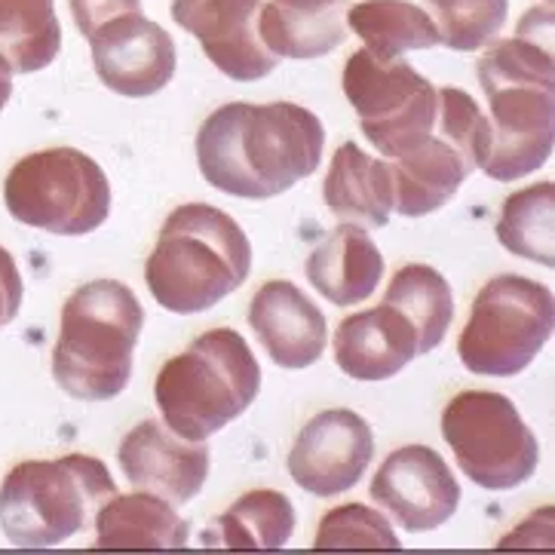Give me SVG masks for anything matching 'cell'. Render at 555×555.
I'll return each mask as SVG.
<instances>
[{"instance_id": "cell-1", "label": "cell", "mask_w": 555, "mask_h": 555, "mask_svg": "<svg viewBox=\"0 0 555 555\" xmlns=\"http://www.w3.org/2000/svg\"><path fill=\"white\" fill-rule=\"evenodd\" d=\"M325 129L313 111L292 102H231L197 132L203 179L221 194L268 199L310 179L323 160Z\"/></svg>"}, {"instance_id": "cell-2", "label": "cell", "mask_w": 555, "mask_h": 555, "mask_svg": "<svg viewBox=\"0 0 555 555\" xmlns=\"http://www.w3.org/2000/svg\"><path fill=\"white\" fill-rule=\"evenodd\" d=\"M553 53L538 40H498L476 65L491 105V154L482 172L494 181H519L553 154Z\"/></svg>"}, {"instance_id": "cell-3", "label": "cell", "mask_w": 555, "mask_h": 555, "mask_svg": "<svg viewBox=\"0 0 555 555\" xmlns=\"http://www.w3.org/2000/svg\"><path fill=\"white\" fill-rule=\"evenodd\" d=\"M251 243L224 209L209 203L179 206L163 221L147 255L144 283L169 313H203L249 280Z\"/></svg>"}, {"instance_id": "cell-4", "label": "cell", "mask_w": 555, "mask_h": 555, "mask_svg": "<svg viewBox=\"0 0 555 555\" xmlns=\"http://www.w3.org/2000/svg\"><path fill=\"white\" fill-rule=\"evenodd\" d=\"M144 307L135 292L117 280H92L62 307L53 350L55 384L80 402L120 396L132 377Z\"/></svg>"}, {"instance_id": "cell-5", "label": "cell", "mask_w": 555, "mask_h": 555, "mask_svg": "<svg viewBox=\"0 0 555 555\" xmlns=\"http://www.w3.org/2000/svg\"><path fill=\"white\" fill-rule=\"evenodd\" d=\"M258 390L261 365L246 338L233 328H212L163 365L154 399L169 430L203 442L249 412Z\"/></svg>"}, {"instance_id": "cell-6", "label": "cell", "mask_w": 555, "mask_h": 555, "mask_svg": "<svg viewBox=\"0 0 555 555\" xmlns=\"http://www.w3.org/2000/svg\"><path fill=\"white\" fill-rule=\"evenodd\" d=\"M117 494L108 466L90 454L22 461L0 485V528L13 546H59L92 525Z\"/></svg>"}, {"instance_id": "cell-7", "label": "cell", "mask_w": 555, "mask_h": 555, "mask_svg": "<svg viewBox=\"0 0 555 555\" xmlns=\"http://www.w3.org/2000/svg\"><path fill=\"white\" fill-rule=\"evenodd\" d=\"M7 212L37 231L87 236L111 216V181L90 154L77 147L35 151L3 181Z\"/></svg>"}, {"instance_id": "cell-8", "label": "cell", "mask_w": 555, "mask_h": 555, "mask_svg": "<svg viewBox=\"0 0 555 555\" xmlns=\"http://www.w3.org/2000/svg\"><path fill=\"white\" fill-rule=\"evenodd\" d=\"M553 320L550 288L519 273H501L476 295L457 338V357L473 375H519L546 347Z\"/></svg>"}, {"instance_id": "cell-9", "label": "cell", "mask_w": 555, "mask_h": 555, "mask_svg": "<svg viewBox=\"0 0 555 555\" xmlns=\"http://www.w3.org/2000/svg\"><path fill=\"white\" fill-rule=\"evenodd\" d=\"M442 439L464 476L485 491H513L540 464V442L509 396L464 390L442 412Z\"/></svg>"}, {"instance_id": "cell-10", "label": "cell", "mask_w": 555, "mask_h": 555, "mask_svg": "<svg viewBox=\"0 0 555 555\" xmlns=\"http://www.w3.org/2000/svg\"><path fill=\"white\" fill-rule=\"evenodd\" d=\"M344 95L357 111L362 135L387 160L402 157L436 129L439 90L402 59L357 50L344 65Z\"/></svg>"}, {"instance_id": "cell-11", "label": "cell", "mask_w": 555, "mask_h": 555, "mask_svg": "<svg viewBox=\"0 0 555 555\" xmlns=\"http://www.w3.org/2000/svg\"><path fill=\"white\" fill-rule=\"evenodd\" d=\"M375 457V433L362 414L328 409L310 417L288 451V476L317 498H335L362 482Z\"/></svg>"}, {"instance_id": "cell-12", "label": "cell", "mask_w": 555, "mask_h": 555, "mask_svg": "<svg viewBox=\"0 0 555 555\" xmlns=\"http://www.w3.org/2000/svg\"><path fill=\"white\" fill-rule=\"evenodd\" d=\"M372 501L387 509L399 528L424 534L457 513L461 485L436 448L402 446L377 466Z\"/></svg>"}, {"instance_id": "cell-13", "label": "cell", "mask_w": 555, "mask_h": 555, "mask_svg": "<svg viewBox=\"0 0 555 555\" xmlns=\"http://www.w3.org/2000/svg\"><path fill=\"white\" fill-rule=\"evenodd\" d=\"M87 40L99 80L126 99H144L166 90L179 68L176 40L142 10L111 18Z\"/></svg>"}, {"instance_id": "cell-14", "label": "cell", "mask_w": 555, "mask_h": 555, "mask_svg": "<svg viewBox=\"0 0 555 555\" xmlns=\"http://www.w3.org/2000/svg\"><path fill=\"white\" fill-rule=\"evenodd\" d=\"M261 0H172V18L194 35L218 72L240 83L261 80L276 68V55L258 37Z\"/></svg>"}, {"instance_id": "cell-15", "label": "cell", "mask_w": 555, "mask_h": 555, "mask_svg": "<svg viewBox=\"0 0 555 555\" xmlns=\"http://www.w3.org/2000/svg\"><path fill=\"white\" fill-rule=\"evenodd\" d=\"M120 469L139 491H151L172 506L191 503L209 479V446L181 439L163 421H142L117 448Z\"/></svg>"}, {"instance_id": "cell-16", "label": "cell", "mask_w": 555, "mask_h": 555, "mask_svg": "<svg viewBox=\"0 0 555 555\" xmlns=\"http://www.w3.org/2000/svg\"><path fill=\"white\" fill-rule=\"evenodd\" d=\"M249 325L280 369H310L320 362L328 338L325 313L288 280H270L255 292Z\"/></svg>"}, {"instance_id": "cell-17", "label": "cell", "mask_w": 555, "mask_h": 555, "mask_svg": "<svg viewBox=\"0 0 555 555\" xmlns=\"http://www.w3.org/2000/svg\"><path fill=\"white\" fill-rule=\"evenodd\" d=\"M417 357V338L412 323L380 305L347 317L335 332V362L353 380H387L399 375Z\"/></svg>"}, {"instance_id": "cell-18", "label": "cell", "mask_w": 555, "mask_h": 555, "mask_svg": "<svg viewBox=\"0 0 555 555\" xmlns=\"http://www.w3.org/2000/svg\"><path fill=\"white\" fill-rule=\"evenodd\" d=\"M390 172H393V209L405 218H421L442 209L461 191V184L476 172V163L439 129H433L424 142L396 157Z\"/></svg>"}, {"instance_id": "cell-19", "label": "cell", "mask_w": 555, "mask_h": 555, "mask_svg": "<svg viewBox=\"0 0 555 555\" xmlns=\"http://www.w3.org/2000/svg\"><path fill=\"white\" fill-rule=\"evenodd\" d=\"M350 0H268L258 37L276 59H320L347 40Z\"/></svg>"}, {"instance_id": "cell-20", "label": "cell", "mask_w": 555, "mask_h": 555, "mask_svg": "<svg viewBox=\"0 0 555 555\" xmlns=\"http://www.w3.org/2000/svg\"><path fill=\"white\" fill-rule=\"evenodd\" d=\"M310 286L335 307L365 301L384 276V255L359 224H338L307 258Z\"/></svg>"}, {"instance_id": "cell-21", "label": "cell", "mask_w": 555, "mask_h": 555, "mask_svg": "<svg viewBox=\"0 0 555 555\" xmlns=\"http://www.w3.org/2000/svg\"><path fill=\"white\" fill-rule=\"evenodd\" d=\"M325 206L365 231L387 228L393 212V172L384 160L369 157L357 142H344L332 157L323 184Z\"/></svg>"}, {"instance_id": "cell-22", "label": "cell", "mask_w": 555, "mask_h": 555, "mask_svg": "<svg viewBox=\"0 0 555 555\" xmlns=\"http://www.w3.org/2000/svg\"><path fill=\"white\" fill-rule=\"evenodd\" d=\"M191 525L151 491L114 494L95 513V550H181Z\"/></svg>"}, {"instance_id": "cell-23", "label": "cell", "mask_w": 555, "mask_h": 555, "mask_svg": "<svg viewBox=\"0 0 555 555\" xmlns=\"http://www.w3.org/2000/svg\"><path fill=\"white\" fill-rule=\"evenodd\" d=\"M295 534V506L283 491L258 488L233 501L206 531L203 546L218 550H283Z\"/></svg>"}, {"instance_id": "cell-24", "label": "cell", "mask_w": 555, "mask_h": 555, "mask_svg": "<svg viewBox=\"0 0 555 555\" xmlns=\"http://www.w3.org/2000/svg\"><path fill=\"white\" fill-rule=\"evenodd\" d=\"M347 28L375 59H399L409 50H430L442 43L427 10L412 0H362L350 3Z\"/></svg>"}, {"instance_id": "cell-25", "label": "cell", "mask_w": 555, "mask_h": 555, "mask_svg": "<svg viewBox=\"0 0 555 555\" xmlns=\"http://www.w3.org/2000/svg\"><path fill=\"white\" fill-rule=\"evenodd\" d=\"M384 305L399 310L414 328L417 353L436 350L454 320V295L448 280L430 264H405L396 270Z\"/></svg>"}, {"instance_id": "cell-26", "label": "cell", "mask_w": 555, "mask_h": 555, "mask_svg": "<svg viewBox=\"0 0 555 555\" xmlns=\"http://www.w3.org/2000/svg\"><path fill=\"white\" fill-rule=\"evenodd\" d=\"M55 0H0V55L18 74L50 68L62 50Z\"/></svg>"}, {"instance_id": "cell-27", "label": "cell", "mask_w": 555, "mask_h": 555, "mask_svg": "<svg viewBox=\"0 0 555 555\" xmlns=\"http://www.w3.org/2000/svg\"><path fill=\"white\" fill-rule=\"evenodd\" d=\"M553 181L521 188L503 199L498 221V240L503 249L543 268H553Z\"/></svg>"}, {"instance_id": "cell-28", "label": "cell", "mask_w": 555, "mask_h": 555, "mask_svg": "<svg viewBox=\"0 0 555 555\" xmlns=\"http://www.w3.org/2000/svg\"><path fill=\"white\" fill-rule=\"evenodd\" d=\"M448 50L476 53L501 35L509 0H424Z\"/></svg>"}, {"instance_id": "cell-29", "label": "cell", "mask_w": 555, "mask_h": 555, "mask_svg": "<svg viewBox=\"0 0 555 555\" xmlns=\"http://www.w3.org/2000/svg\"><path fill=\"white\" fill-rule=\"evenodd\" d=\"M402 543L393 534L384 513L362 503H344L328 509L320 521L313 550H399Z\"/></svg>"}, {"instance_id": "cell-30", "label": "cell", "mask_w": 555, "mask_h": 555, "mask_svg": "<svg viewBox=\"0 0 555 555\" xmlns=\"http://www.w3.org/2000/svg\"><path fill=\"white\" fill-rule=\"evenodd\" d=\"M436 129L457 144L466 157L476 163V169H482L488 154H491V124L469 92L454 90V87L439 90Z\"/></svg>"}, {"instance_id": "cell-31", "label": "cell", "mask_w": 555, "mask_h": 555, "mask_svg": "<svg viewBox=\"0 0 555 555\" xmlns=\"http://www.w3.org/2000/svg\"><path fill=\"white\" fill-rule=\"evenodd\" d=\"M142 0H72V16L77 22V31L90 37L95 28H102L111 18L124 13H139Z\"/></svg>"}, {"instance_id": "cell-32", "label": "cell", "mask_w": 555, "mask_h": 555, "mask_svg": "<svg viewBox=\"0 0 555 555\" xmlns=\"http://www.w3.org/2000/svg\"><path fill=\"white\" fill-rule=\"evenodd\" d=\"M22 307V276L16 258L0 246V328L18 317Z\"/></svg>"}, {"instance_id": "cell-33", "label": "cell", "mask_w": 555, "mask_h": 555, "mask_svg": "<svg viewBox=\"0 0 555 555\" xmlns=\"http://www.w3.org/2000/svg\"><path fill=\"white\" fill-rule=\"evenodd\" d=\"M10 95H13V68H10V62L0 55V111L7 108Z\"/></svg>"}]
</instances>
